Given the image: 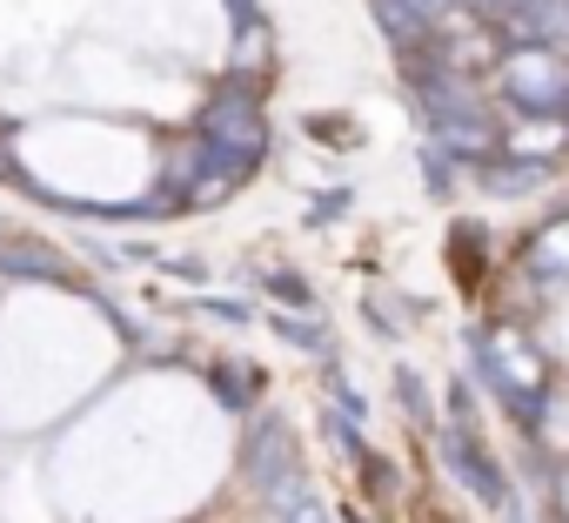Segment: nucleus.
Returning <instances> with one entry per match:
<instances>
[{
  "label": "nucleus",
  "instance_id": "f257e3e1",
  "mask_svg": "<svg viewBox=\"0 0 569 523\" xmlns=\"http://www.w3.org/2000/svg\"><path fill=\"white\" fill-rule=\"evenodd\" d=\"M476 369H482V383L496 389V403L522 430L542 423V409H549V363L536 356V343L522 329H482L476 336Z\"/></svg>",
  "mask_w": 569,
  "mask_h": 523
},
{
  "label": "nucleus",
  "instance_id": "f03ea898",
  "mask_svg": "<svg viewBox=\"0 0 569 523\" xmlns=\"http://www.w3.org/2000/svg\"><path fill=\"white\" fill-rule=\"evenodd\" d=\"M496 68H502V101L522 121H556L569 108V61L556 48H509Z\"/></svg>",
  "mask_w": 569,
  "mask_h": 523
},
{
  "label": "nucleus",
  "instance_id": "7ed1b4c3",
  "mask_svg": "<svg viewBox=\"0 0 569 523\" xmlns=\"http://www.w3.org/2000/svg\"><path fill=\"white\" fill-rule=\"evenodd\" d=\"M194 141H208L214 155H228V161H241V168H261V155H268V121H261V101H254V88H241V81H228L208 108H201V121H194Z\"/></svg>",
  "mask_w": 569,
  "mask_h": 523
},
{
  "label": "nucleus",
  "instance_id": "20e7f679",
  "mask_svg": "<svg viewBox=\"0 0 569 523\" xmlns=\"http://www.w3.org/2000/svg\"><path fill=\"white\" fill-rule=\"evenodd\" d=\"M241 476H248L274 510H296V503L309 496L302 463H296V443H289V430H281L274 416L254 423V436H248V450H241Z\"/></svg>",
  "mask_w": 569,
  "mask_h": 523
},
{
  "label": "nucleus",
  "instance_id": "39448f33",
  "mask_svg": "<svg viewBox=\"0 0 569 523\" xmlns=\"http://www.w3.org/2000/svg\"><path fill=\"white\" fill-rule=\"evenodd\" d=\"M436 456H442V470H449L476 503L509 510V496H516V490L502 483V470L489 463V450H482V436H476V430H456V423H449V430H442V443H436Z\"/></svg>",
  "mask_w": 569,
  "mask_h": 523
},
{
  "label": "nucleus",
  "instance_id": "423d86ee",
  "mask_svg": "<svg viewBox=\"0 0 569 523\" xmlns=\"http://www.w3.org/2000/svg\"><path fill=\"white\" fill-rule=\"evenodd\" d=\"M369 14H376V28L389 34V48L402 55V61H416V55H429V41H436V28L416 14V8H402V0H369Z\"/></svg>",
  "mask_w": 569,
  "mask_h": 523
},
{
  "label": "nucleus",
  "instance_id": "0eeeda50",
  "mask_svg": "<svg viewBox=\"0 0 569 523\" xmlns=\"http://www.w3.org/2000/svg\"><path fill=\"white\" fill-rule=\"evenodd\" d=\"M522 269L536 283H569V215L549 221V228H536V241L522 248Z\"/></svg>",
  "mask_w": 569,
  "mask_h": 523
},
{
  "label": "nucleus",
  "instance_id": "6e6552de",
  "mask_svg": "<svg viewBox=\"0 0 569 523\" xmlns=\"http://www.w3.org/2000/svg\"><path fill=\"white\" fill-rule=\"evenodd\" d=\"M0 269H14V276H28V269H34V276H48V283H68V262H61V255H48L41 241H28V248H21V241H0Z\"/></svg>",
  "mask_w": 569,
  "mask_h": 523
},
{
  "label": "nucleus",
  "instance_id": "1a4fd4ad",
  "mask_svg": "<svg viewBox=\"0 0 569 523\" xmlns=\"http://www.w3.org/2000/svg\"><path fill=\"white\" fill-rule=\"evenodd\" d=\"M542 175H549V168H542V161H522V155H496V161H489V188H496V195H522V188H536Z\"/></svg>",
  "mask_w": 569,
  "mask_h": 523
},
{
  "label": "nucleus",
  "instance_id": "9d476101",
  "mask_svg": "<svg viewBox=\"0 0 569 523\" xmlns=\"http://www.w3.org/2000/svg\"><path fill=\"white\" fill-rule=\"evenodd\" d=\"M356 476H362V496H369L376 510H389V503L402 496V476H396V463H389V456H369V463H356Z\"/></svg>",
  "mask_w": 569,
  "mask_h": 523
},
{
  "label": "nucleus",
  "instance_id": "9b49d317",
  "mask_svg": "<svg viewBox=\"0 0 569 523\" xmlns=\"http://www.w3.org/2000/svg\"><path fill=\"white\" fill-rule=\"evenodd\" d=\"M274 61V41H268V21H248V28H234V68H248V75H261Z\"/></svg>",
  "mask_w": 569,
  "mask_h": 523
},
{
  "label": "nucleus",
  "instance_id": "f8f14e48",
  "mask_svg": "<svg viewBox=\"0 0 569 523\" xmlns=\"http://www.w3.org/2000/svg\"><path fill=\"white\" fill-rule=\"evenodd\" d=\"M214 396L228 409H248L254 403V369H234V363H214Z\"/></svg>",
  "mask_w": 569,
  "mask_h": 523
},
{
  "label": "nucleus",
  "instance_id": "ddd939ff",
  "mask_svg": "<svg viewBox=\"0 0 569 523\" xmlns=\"http://www.w3.org/2000/svg\"><path fill=\"white\" fill-rule=\"evenodd\" d=\"M322 436H329L349 463H369V450H362V423H342V409H329V416H322Z\"/></svg>",
  "mask_w": 569,
  "mask_h": 523
},
{
  "label": "nucleus",
  "instance_id": "4468645a",
  "mask_svg": "<svg viewBox=\"0 0 569 523\" xmlns=\"http://www.w3.org/2000/svg\"><path fill=\"white\" fill-rule=\"evenodd\" d=\"M274 329L289 336V343H302V349H316V356H329V336H322V323H316V316H309V323H296V316H281Z\"/></svg>",
  "mask_w": 569,
  "mask_h": 523
},
{
  "label": "nucleus",
  "instance_id": "2eb2a0df",
  "mask_svg": "<svg viewBox=\"0 0 569 523\" xmlns=\"http://www.w3.org/2000/svg\"><path fill=\"white\" fill-rule=\"evenodd\" d=\"M274 303H296V309H316V296H309V283H302V276H274Z\"/></svg>",
  "mask_w": 569,
  "mask_h": 523
},
{
  "label": "nucleus",
  "instance_id": "dca6fc26",
  "mask_svg": "<svg viewBox=\"0 0 569 523\" xmlns=\"http://www.w3.org/2000/svg\"><path fill=\"white\" fill-rule=\"evenodd\" d=\"M396 389H402V403H409V416L422 423V416H429V403H422V383H416V369H402V376H396Z\"/></svg>",
  "mask_w": 569,
  "mask_h": 523
},
{
  "label": "nucleus",
  "instance_id": "f3484780",
  "mask_svg": "<svg viewBox=\"0 0 569 523\" xmlns=\"http://www.w3.org/2000/svg\"><path fill=\"white\" fill-rule=\"evenodd\" d=\"M402 8H416V14H422L429 28H442V21H449V8H456V0H402Z\"/></svg>",
  "mask_w": 569,
  "mask_h": 523
},
{
  "label": "nucleus",
  "instance_id": "a211bd4d",
  "mask_svg": "<svg viewBox=\"0 0 569 523\" xmlns=\"http://www.w3.org/2000/svg\"><path fill=\"white\" fill-rule=\"evenodd\" d=\"M281 523H329V516H322V503H316V496H302L296 510H281Z\"/></svg>",
  "mask_w": 569,
  "mask_h": 523
},
{
  "label": "nucleus",
  "instance_id": "6ab92c4d",
  "mask_svg": "<svg viewBox=\"0 0 569 523\" xmlns=\"http://www.w3.org/2000/svg\"><path fill=\"white\" fill-rule=\"evenodd\" d=\"M496 8L502 0H456V14H469V21H496Z\"/></svg>",
  "mask_w": 569,
  "mask_h": 523
},
{
  "label": "nucleus",
  "instance_id": "aec40b11",
  "mask_svg": "<svg viewBox=\"0 0 569 523\" xmlns=\"http://www.w3.org/2000/svg\"><path fill=\"white\" fill-rule=\"evenodd\" d=\"M502 523H529V510H522V503L509 496V510H502Z\"/></svg>",
  "mask_w": 569,
  "mask_h": 523
},
{
  "label": "nucleus",
  "instance_id": "412c9836",
  "mask_svg": "<svg viewBox=\"0 0 569 523\" xmlns=\"http://www.w3.org/2000/svg\"><path fill=\"white\" fill-rule=\"evenodd\" d=\"M349 523H369V516H356V510H349Z\"/></svg>",
  "mask_w": 569,
  "mask_h": 523
},
{
  "label": "nucleus",
  "instance_id": "4be33fe9",
  "mask_svg": "<svg viewBox=\"0 0 569 523\" xmlns=\"http://www.w3.org/2000/svg\"><path fill=\"white\" fill-rule=\"evenodd\" d=\"M562 128H569V108H562Z\"/></svg>",
  "mask_w": 569,
  "mask_h": 523
}]
</instances>
